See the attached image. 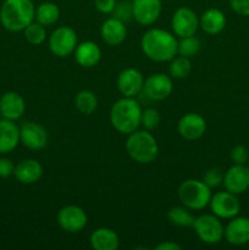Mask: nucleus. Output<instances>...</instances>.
I'll return each instance as SVG.
<instances>
[{"instance_id":"f257e3e1","label":"nucleus","mask_w":249,"mask_h":250,"mask_svg":"<svg viewBox=\"0 0 249 250\" xmlns=\"http://www.w3.org/2000/svg\"><path fill=\"white\" fill-rule=\"evenodd\" d=\"M178 42L168 31L151 28L143 34L141 48L144 55L155 62H167L177 55Z\"/></svg>"},{"instance_id":"f03ea898","label":"nucleus","mask_w":249,"mask_h":250,"mask_svg":"<svg viewBox=\"0 0 249 250\" xmlns=\"http://www.w3.org/2000/svg\"><path fill=\"white\" fill-rule=\"evenodd\" d=\"M36 6L32 0H5L0 7V23L10 32H21L34 21Z\"/></svg>"},{"instance_id":"7ed1b4c3","label":"nucleus","mask_w":249,"mask_h":250,"mask_svg":"<svg viewBox=\"0 0 249 250\" xmlns=\"http://www.w3.org/2000/svg\"><path fill=\"white\" fill-rule=\"evenodd\" d=\"M142 107L134 98L124 97L114 103L110 110L111 126L119 133L129 134L141 126Z\"/></svg>"},{"instance_id":"20e7f679","label":"nucleus","mask_w":249,"mask_h":250,"mask_svg":"<svg viewBox=\"0 0 249 250\" xmlns=\"http://www.w3.org/2000/svg\"><path fill=\"white\" fill-rule=\"evenodd\" d=\"M126 151L129 158L138 164H150L159 154V146L155 137L146 129L134 131L128 134Z\"/></svg>"},{"instance_id":"39448f33","label":"nucleus","mask_w":249,"mask_h":250,"mask_svg":"<svg viewBox=\"0 0 249 250\" xmlns=\"http://www.w3.org/2000/svg\"><path fill=\"white\" fill-rule=\"evenodd\" d=\"M211 197V188L204 181L192 178L182 182L178 187V198L188 210H203L210 204Z\"/></svg>"},{"instance_id":"423d86ee","label":"nucleus","mask_w":249,"mask_h":250,"mask_svg":"<svg viewBox=\"0 0 249 250\" xmlns=\"http://www.w3.org/2000/svg\"><path fill=\"white\" fill-rule=\"evenodd\" d=\"M193 229L198 238L205 244H217L224 238L225 227L219 217L214 214H205L195 217Z\"/></svg>"},{"instance_id":"0eeeda50","label":"nucleus","mask_w":249,"mask_h":250,"mask_svg":"<svg viewBox=\"0 0 249 250\" xmlns=\"http://www.w3.org/2000/svg\"><path fill=\"white\" fill-rule=\"evenodd\" d=\"M78 45L77 33L68 26L58 27L49 37V48L58 58H66L75 53Z\"/></svg>"},{"instance_id":"6e6552de","label":"nucleus","mask_w":249,"mask_h":250,"mask_svg":"<svg viewBox=\"0 0 249 250\" xmlns=\"http://www.w3.org/2000/svg\"><path fill=\"white\" fill-rule=\"evenodd\" d=\"M56 221L62 231L67 233H77L87 226L88 216L81 207L66 205L59 210Z\"/></svg>"},{"instance_id":"1a4fd4ad","label":"nucleus","mask_w":249,"mask_h":250,"mask_svg":"<svg viewBox=\"0 0 249 250\" xmlns=\"http://www.w3.org/2000/svg\"><path fill=\"white\" fill-rule=\"evenodd\" d=\"M210 209L219 219L231 220L241 211V203L236 194L225 190L215 193L210 200Z\"/></svg>"},{"instance_id":"9d476101","label":"nucleus","mask_w":249,"mask_h":250,"mask_svg":"<svg viewBox=\"0 0 249 250\" xmlns=\"http://www.w3.org/2000/svg\"><path fill=\"white\" fill-rule=\"evenodd\" d=\"M171 27L180 38L194 36L199 28V17L190 7H178L171 19Z\"/></svg>"},{"instance_id":"9b49d317","label":"nucleus","mask_w":249,"mask_h":250,"mask_svg":"<svg viewBox=\"0 0 249 250\" xmlns=\"http://www.w3.org/2000/svg\"><path fill=\"white\" fill-rule=\"evenodd\" d=\"M173 83L171 76L165 73H154L144 81L143 94L153 102H161L171 95Z\"/></svg>"},{"instance_id":"f8f14e48","label":"nucleus","mask_w":249,"mask_h":250,"mask_svg":"<svg viewBox=\"0 0 249 250\" xmlns=\"http://www.w3.org/2000/svg\"><path fill=\"white\" fill-rule=\"evenodd\" d=\"M48 132L37 122L28 121L20 127V142L31 150H42L48 144Z\"/></svg>"},{"instance_id":"ddd939ff","label":"nucleus","mask_w":249,"mask_h":250,"mask_svg":"<svg viewBox=\"0 0 249 250\" xmlns=\"http://www.w3.org/2000/svg\"><path fill=\"white\" fill-rule=\"evenodd\" d=\"M133 19L142 26H150L158 21L163 11L161 0H132Z\"/></svg>"},{"instance_id":"4468645a","label":"nucleus","mask_w":249,"mask_h":250,"mask_svg":"<svg viewBox=\"0 0 249 250\" xmlns=\"http://www.w3.org/2000/svg\"><path fill=\"white\" fill-rule=\"evenodd\" d=\"M177 131L182 138L187 141H197L204 136L207 131V121L197 112H188L178 121Z\"/></svg>"},{"instance_id":"2eb2a0df","label":"nucleus","mask_w":249,"mask_h":250,"mask_svg":"<svg viewBox=\"0 0 249 250\" xmlns=\"http://www.w3.org/2000/svg\"><path fill=\"white\" fill-rule=\"evenodd\" d=\"M144 77L137 68L128 67L120 72L117 77V89L124 97L136 98L143 92Z\"/></svg>"},{"instance_id":"dca6fc26","label":"nucleus","mask_w":249,"mask_h":250,"mask_svg":"<svg viewBox=\"0 0 249 250\" xmlns=\"http://www.w3.org/2000/svg\"><path fill=\"white\" fill-rule=\"evenodd\" d=\"M224 186L225 189L233 194L239 195L249 189V167L246 165H237L228 168L224 173Z\"/></svg>"},{"instance_id":"f3484780","label":"nucleus","mask_w":249,"mask_h":250,"mask_svg":"<svg viewBox=\"0 0 249 250\" xmlns=\"http://www.w3.org/2000/svg\"><path fill=\"white\" fill-rule=\"evenodd\" d=\"M224 237L232 246H244L249 243V219L244 216H234L225 227Z\"/></svg>"},{"instance_id":"a211bd4d","label":"nucleus","mask_w":249,"mask_h":250,"mask_svg":"<svg viewBox=\"0 0 249 250\" xmlns=\"http://www.w3.org/2000/svg\"><path fill=\"white\" fill-rule=\"evenodd\" d=\"M24 111L26 103L17 92H6L0 98V114L2 119L16 121L23 116Z\"/></svg>"},{"instance_id":"6ab92c4d","label":"nucleus","mask_w":249,"mask_h":250,"mask_svg":"<svg viewBox=\"0 0 249 250\" xmlns=\"http://www.w3.org/2000/svg\"><path fill=\"white\" fill-rule=\"evenodd\" d=\"M100 36L104 43L110 46H117L124 42L127 37V27L124 21L110 17L103 22L100 27Z\"/></svg>"},{"instance_id":"aec40b11","label":"nucleus","mask_w":249,"mask_h":250,"mask_svg":"<svg viewBox=\"0 0 249 250\" xmlns=\"http://www.w3.org/2000/svg\"><path fill=\"white\" fill-rule=\"evenodd\" d=\"M42 175L43 166L34 159H24L15 166L14 176L22 185H33L41 180Z\"/></svg>"},{"instance_id":"412c9836","label":"nucleus","mask_w":249,"mask_h":250,"mask_svg":"<svg viewBox=\"0 0 249 250\" xmlns=\"http://www.w3.org/2000/svg\"><path fill=\"white\" fill-rule=\"evenodd\" d=\"M73 54L78 65L85 68L97 66L102 59V50L99 45L92 41H85L78 44Z\"/></svg>"},{"instance_id":"4be33fe9","label":"nucleus","mask_w":249,"mask_h":250,"mask_svg":"<svg viewBox=\"0 0 249 250\" xmlns=\"http://www.w3.org/2000/svg\"><path fill=\"white\" fill-rule=\"evenodd\" d=\"M20 143V127L11 120H0V155L11 153Z\"/></svg>"},{"instance_id":"5701e85b","label":"nucleus","mask_w":249,"mask_h":250,"mask_svg":"<svg viewBox=\"0 0 249 250\" xmlns=\"http://www.w3.org/2000/svg\"><path fill=\"white\" fill-rule=\"evenodd\" d=\"M226 22L227 20L224 12L216 7H211V9L205 10L202 14L199 19V26L205 33L210 36H216L224 31Z\"/></svg>"},{"instance_id":"b1692460","label":"nucleus","mask_w":249,"mask_h":250,"mask_svg":"<svg viewBox=\"0 0 249 250\" xmlns=\"http://www.w3.org/2000/svg\"><path fill=\"white\" fill-rule=\"evenodd\" d=\"M90 246L95 250H116L120 239L116 232L107 227H99L90 234Z\"/></svg>"},{"instance_id":"393cba45","label":"nucleus","mask_w":249,"mask_h":250,"mask_svg":"<svg viewBox=\"0 0 249 250\" xmlns=\"http://www.w3.org/2000/svg\"><path fill=\"white\" fill-rule=\"evenodd\" d=\"M60 17V9L53 1H44L36 7V20L43 26H51L56 23Z\"/></svg>"},{"instance_id":"a878e982","label":"nucleus","mask_w":249,"mask_h":250,"mask_svg":"<svg viewBox=\"0 0 249 250\" xmlns=\"http://www.w3.org/2000/svg\"><path fill=\"white\" fill-rule=\"evenodd\" d=\"M75 106L81 114L92 115L98 107V98L92 90L83 89L76 94Z\"/></svg>"},{"instance_id":"bb28decb","label":"nucleus","mask_w":249,"mask_h":250,"mask_svg":"<svg viewBox=\"0 0 249 250\" xmlns=\"http://www.w3.org/2000/svg\"><path fill=\"white\" fill-rule=\"evenodd\" d=\"M167 219L171 224L177 227H193L195 217L188 211L186 207H175L168 210Z\"/></svg>"},{"instance_id":"cd10ccee","label":"nucleus","mask_w":249,"mask_h":250,"mask_svg":"<svg viewBox=\"0 0 249 250\" xmlns=\"http://www.w3.org/2000/svg\"><path fill=\"white\" fill-rule=\"evenodd\" d=\"M168 73L173 78H185L192 71V63L188 58L185 56H175L172 60L168 61Z\"/></svg>"},{"instance_id":"c85d7f7f","label":"nucleus","mask_w":249,"mask_h":250,"mask_svg":"<svg viewBox=\"0 0 249 250\" xmlns=\"http://www.w3.org/2000/svg\"><path fill=\"white\" fill-rule=\"evenodd\" d=\"M23 34L26 41L32 45H41L46 39L45 26L41 24L39 22L33 21L23 29Z\"/></svg>"},{"instance_id":"c756f323","label":"nucleus","mask_w":249,"mask_h":250,"mask_svg":"<svg viewBox=\"0 0 249 250\" xmlns=\"http://www.w3.org/2000/svg\"><path fill=\"white\" fill-rule=\"evenodd\" d=\"M200 44L199 39L194 36L185 37V38H181V41L178 42L177 45V54L181 56H185V58H193V56L197 55L200 50Z\"/></svg>"},{"instance_id":"7c9ffc66","label":"nucleus","mask_w":249,"mask_h":250,"mask_svg":"<svg viewBox=\"0 0 249 250\" xmlns=\"http://www.w3.org/2000/svg\"><path fill=\"white\" fill-rule=\"evenodd\" d=\"M160 112L156 109H154V107H148V109L142 111L141 125L146 131H153V129H155L160 125Z\"/></svg>"},{"instance_id":"2f4dec72","label":"nucleus","mask_w":249,"mask_h":250,"mask_svg":"<svg viewBox=\"0 0 249 250\" xmlns=\"http://www.w3.org/2000/svg\"><path fill=\"white\" fill-rule=\"evenodd\" d=\"M114 16L116 17V19L121 20V21H124V23L126 22H128L129 20L133 19V11H132V1H120L117 2L116 6H115V10H114Z\"/></svg>"},{"instance_id":"473e14b6","label":"nucleus","mask_w":249,"mask_h":250,"mask_svg":"<svg viewBox=\"0 0 249 250\" xmlns=\"http://www.w3.org/2000/svg\"><path fill=\"white\" fill-rule=\"evenodd\" d=\"M203 181H204V183H207L210 188H216L219 187V186H221L222 182H224V173H222V171L217 167L209 168V170L204 173Z\"/></svg>"},{"instance_id":"72a5a7b5","label":"nucleus","mask_w":249,"mask_h":250,"mask_svg":"<svg viewBox=\"0 0 249 250\" xmlns=\"http://www.w3.org/2000/svg\"><path fill=\"white\" fill-rule=\"evenodd\" d=\"M229 158H231L233 164H237V165H246L249 161V151L246 146L238 144V146L232 148L231 153H229Z\"/></svg>"},{"instance_id":"f704fd0d","label":"nucleus","mask_w":249,"mask_h":250,"mask_svg":"<svg viewBox=\"0 0 249 250\" xmlns=\"http://www.w3.org/2000/svg\"><path fill=\"white\" fill-rule=\"evenodd\" d=\"M229 6L241 16H249V0H228Z\"/></svg>"},{"instance_id":"c9c22d12","label":"nucleus","mask_w":249,"mask_h":250,"mask_svg":"<svg viewBox=\"0 0 249 250\" xmlns=\"http://www.w3.org/2000/svg\"><path fill=\"white\" fill-rule=\"evenodd\" d=\"M116 4V0H94L95 9L102 14H112Z\"/></svg>"},{"instance_id":"e433bc0d","label":"nucleus","mask_w":249,"mask_h":250,"mask_svg":"<svg viewBox=\"0 0 249 250\" xmlns=\"http://www.w3.org/2000/svg\"><path fill=\"white\" fill-rule=\"evenodd\" d=\"M15 165L10 159H0V178H7L14 175Z\"/></svg>"},{"instance_id":"4c0bfd02","label":"nucleus","mask_w":249,"mask_h":250,"mask_svg":"<svg viewBox=\"0 0 249 250\" xmlns=\"http://www.w3.org/2000/svg\"><path fill=\"white\" fill-rule=\"evenodd\" d=\"M182 247L180 244L175 243V242H170V241H166L163 242V243L158 244L155 247V250H181Z\"/></svg>"},{"instance_id":"58836bf2","label":"nucleus","mask_w":249,"mask_h":250,"mask_svg":"<svg viewBox=\"0 0 249 250\" xmlns=\"http://www.w3.org/2000/svg\"><path fill=\"white\" fill-rule=\"evenodd\" d=\"M248 163H249V161H248Z\"/></svg>"}]
</instances>
